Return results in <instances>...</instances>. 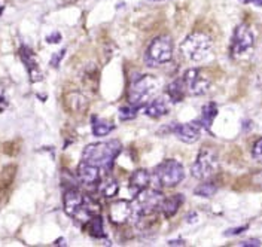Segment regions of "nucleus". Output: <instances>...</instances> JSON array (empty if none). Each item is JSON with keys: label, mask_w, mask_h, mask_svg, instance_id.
Returning <instances> with one entry per match:
<instances>
[{"label": "nucleus", "mask_w": 262, "mask_h": 247, "mask_svg": "<svg viewBox=\"0 0 262 247\" xmlns=\"http://www.w3.org/2000/svg\"><path fill=\"white\" fill-rule=\"evenodd\" d=\"M180 51L191 61L200 63V61L206 60L212 51V37L209 34L201 33V32L189 34L180 43Z\"/></svg>", "instance_id": "obj_3"}, {"label": "nucleus", "mask_w": 262, "mask_h": 247, "mask_svg": "<svg viewBox=\"0 0 262 247\" xmlns=\"http://www.w3.org/2000/svg\"><path fill=\"white\" fill-rule=\"evenodd\" d=\"M252 156L258 161H262V137L255 142V145L252 148Z\"/></svg>", "instance_id": "obj_25"}, {"label": "nucleus", "mask_w": 262, "mask_h": 247, "mask_svg": "<svg viewBox=\"0 0 262 247\" xmlns=\"http://www.w3.org/2000/svg\"><path fill=\"white\" fill-rule=\"evenodd\" d=\"M155 177L163 186L171 188L183 181L185 168L179 161L168 158V160H164L163 163L158 164V167L155 168Z\"/></svg>", "instance_id": "obj_7"}, {"label": "nucleus", "mask_w": 262, "mask_h": 247, "mask_svg": "<svg viewBox=\"0 0 262 247\" xmlns=\"http://www.w3.org/2000/svg\"><path fill=\"white\" fill-rule=\"evenodd\" d=\"M173 58V42L168 36H158L155 37L146 50L147 66H161L170 63Z\"/></svg>", "instance_id": "obj_4"}, {"label": "nucleus", "mask_w": 262, "mask_h": 247, "mask_svg": "<svg viewBox=\"0 0 262 247\" xmlns=\"http://www.w3.org/2000/svg\"><path fill=\"white\" fill-rule=\"evenodd\" d=\"M167 94L171 99V101H174V103L182 101L183 97H185V94H186V86L183 83V79H179V81H174V82L170 83L167 86Z\"/></svg>", "instance_id": "obj_21"}, {"label": "nucleus", "mask_w": 262, "mask_h": 247, "mask_svg": "<svg viewBox=\"0 0 262 247\" xmlns=\"http://www.w3.org/2000/svg\"><path fill=\"white\" fill-rule=\"evenodd\" d=\"M158 91H160L158 79L150 75H142L131 82L128 89V100L131 104L143 107L150 100L155 99Z\"/></svg>", "instance_id": "obj_2"}, {"label": "nucleus", "mask_w": 262, "mask_h": 247, "mask_svg": "<svg viewBox=\"0 0 262 247\" xmlns=\"http://www.w3.org/2000/svg\"><path fill=\"white\" fill-rule=\"evenodd\" d=\"M91 128H93V134L96 137H103V136H107L109 132L114 130V125L109 121H106V119L93 116V119H91Z\"/></svg>", "instance_id": "obj_20"}, {"label": "nucleus", "mask_w": 262, "mask_h": 247, "mask_svg": "<svg viewBox=\"0 0 262 247\" xmlns=\"http://www.w3.org/2000/svg\"><path fill=\"white\" fill-rule=\"evenodd\" d=\"M121 152V143L118 140L91 143L83 149L82 160L93 165H97L100 170L111 171L114 167L115 158Z\"/></svg>", "instance_id": "obj_1"}, {"label": "nucleus", "mask_w": 262, "mask_h": 247, "mask_svg": "<svg viewBox=\"0 0 262 247\" xmlns=\"http://www.w3.org/2000/svg\"><path fill=\"white\" fill-rule=\"evenodd\" d=\"M164 194L158 189H143L140 191L136 199H134V213L139 216H149L155 210H158L161 207L164 201Z\"/></svg>", "instance_id": "obj_8"}, {"label": "nucleus", "mask_w": 262, "mask_h": 247, "mask_svg": "<svg viewBox=\"0 0 262 247\" xmlns=\"http://www.w3.org/2000/svg\"><path fill=\"white\" fill-rule=\"evenodd\" d=\"M83 198L85 195L79 192L76 188H70L64 192L63 204H64V212L67 216L73 217L75 220L82 222V223H88L93 214L83 207Z\"/></svg>", "instance_id": "obj_6"}, {"label": "nucleus", "mask_w": 262, "mask_h": 247, "mask_svg": "<svg viewBox=\"0 0 262 247\" xmlns=\"http://www.w3.org/2000/svg\"><path fill=\"white\" fill-rule=\"evenodd\" d=\"M252 3H253L255 6H262V0H252Z\"/></svg>", "instance_id": "obj_32"}, {"label": "nucleus", "mask_w": 262, "mask_h": 247, "mask_svg": "<svg viewBox=\"0 0 262 247\" xmlns=\"http://www.w3.org/2000/svg\"><path fill=\"white\" fill-rule=\"evenodd\" d=\"M203 125L200 121H192L188 124H176L171 127V132L183 143H195L196 140L201 137Z\"/></svg>", "instance_id": "obj_11"}, {"label": "nucleus", "mask_w": 262, "mask_h": 247, "mask_svg": "<svg viewBox=\"0 0 262 247\" xmlns=\"http://www.w3.org/2000/svg\"><path fill=\"white\" fill-rule=\"evenodd\" d=\"M60 39H61L60 33H52L51 36H48V37H47L48 43H58V42H60Z\"/></svg>", "instance_id": "obj_29"}, {"label": "nucleus", "mask_w": 262, "mask_h": 247, "mask_svg": "<svg viewBox=\"0 0 262 247\" xmlns=\"http://www.w3.org/2000/svg\"><path fill=\"white\" fill-rule=\"evenodd\" d=\"M240 2H243V3H250L252 0H240Z\"/></svg>", "instance_id": "obj_33"}, {"label": "nucleus", "mask_w": 262, "mask_h": 247, "mask_svg": "<svg viewBox=\"0 0 262 247\" xmlns=\"http://www.w3.org/2000/svg\"><path fill=\"white\" fill-rule=\"evenodd\" d=\"M100 168L97 165L90 164L86 161L82 160L78 168H76V176H78V181L81 182L82 185L85 186H94L98 185V182L101 181V174H100Z\"/></svg>", "instance_id": "obj_13"}, {"label": "nucleus", "mask_w": 262, "mask_h": 247, "mask_svg": "<svg viewBox=\"0 0 262 247\" xmlns=\"http://www.w3.org/2000/svg\"><path fill=\"white\" fill-rule=\"evenodd\" d=\"M183 83L186 86V93L191 96H204L210 89L209 76L200 69H189L183 75Z\"/></svg>", "instance_id": "obj_9"}, {"label": "nucleus", "mask_w": 262, "mask_h": 247, "mask_svg": "<svg viewBox=\"0 0 262 247\" xmlns=\"http://www.w3.org/2000/svg\"><path fill=\"white\" fill-rule=\"evenodd\" d=\"M150 183V174L149 171L145 168H140V170H136L130 177V188L131 191L137 195L140 191L146 189Z\"/></svg>", "instance_id": "obj_16"}, {"label": "nucleus", "mask_w": 262, "mask_h": 247, "mask_svg": "<svg viewBox=\"0 0 262 247\" xmlns=\"http://www.w3.org/2000/svg\"><path fill=\"white\" fill-rule=\"evenodd\" d=\"M133 214H134V206L125 199H118L109 207V219L115 225L125 223Z\"/></svg>", "instance_id": "obj_12"}, {"label": "nucleus", "mask_w": 262, "mask_h": 247, "mask_svg": "<svg viewBox=\"0 0 262 247\" xmlns=\"http://www.w3.org/2000/svg\"><path fill=\"white\" fill-rule=\"evenodd\" d=\"M98 194L103 198H114L119 192V183L114 177H106L98 182Z\"/></svg>", "instance_id": "obj_18"}, {"label": "nucleus", "mask_w": 262, "mask_h": 247, "mask_svg": "<svg viewBox=\"0 0 262 247\" xmlns=\"http://www.w3.org/2000/svg\"><path fill=\"white\" fill-rule=\"evenodd\" d=\"M64 54H66V50H61L60 52H57V54L52 57V60H51V66L58 67L60 61H61V60H63V57H64Z\"/></svg>", "instance_id": "obj_26"}, {"label": "nucleus", "mask_w": 262, "mask_h": 247, "mask_svg": "<svg viewBox=\"0 0 262 247\" xmlns=\"http://www.w3.org/2000/svg\"><path fill=\"white\" fill-rule=\"evenodd\" d=\"M19 55H21V60H23L24 66H26L29 75H30L32 82L40 81L42 79V73L39 70V64H37V60H36V55L33 54V51L30 48H27V47H23L19 50Z\"/></svg>", "instance_id": "obj_14"}, {"label": "nucleus", "mask_w": 262, "mask_h": 247, "mask_svg": "<svg viewBox=\"0 0 262 247\" xmlns=\"http://www.w3.org/2000/svg\"><path fill=\"white\" fill-rule=\"evenodd\" d=\"M240 246H246V247H259L261 246V241L256 240V238H252V240H246V241H242Z\"/></svg>", "instance_id": "obj_27"}, {"label": "nucleus", "mask_w": 262, "mask_h": 247, "mask_svg": "<svg viewBox=\"0 0 262 247\" xmlns=\"http://www.w3.org/2000/svg\"><path fill=\"white\" fill-rule=\"evenodd\" d=\"M216 192H217V186L214 183H210V182L201 183V185H198L195 189H194V194H195L196 197L203 198L213 197Z\"/></svg>", "instance_id": "obj_23"}, {"label": "nucleus", "mask_w": 262, "mask_h": 247, "mask_svg": "<svg viewBox=\"0 0 262 247\" xmlns=\"http://www.w3.org/2000/svg\"><path fill=\"white\" fill-rule=\"evenodd\" d=\"M196 219H198V214L189 213L188 214V217H186V222H189V223H194V222H196Z\"/></svg>", "instance_id": "obj_31"}, {"label": "nucleus", "mask_w": 262, "mask_h": 247, "mask_svg": "<svg viewBox=\"0 0 262 247\" xmlns=\"http://www.w3.org/2000/svg\"><path fill=\"white\" fill-rule=\"evenodd\" d=\"M255 37L252 30L246 26V24H240L237 26V29L234 30L232 34V40H231V52L232 55H242L253 47Z\"/></svg>", "instance_id": "obj_10"}, {"label": "nucleus", "mask_w": 262, "mask_h": 247, "mask_svg": "<svg viewBox=\"0 0 262 247\" xmlns=\"http://www.w3.org/2000/svg\"><path fill=\"white\" fill-rule=\"evenodd\" d=\"M150 2H163V0H150Z\"/></svg>", "instance_id": "obj_34"}, {"label": "nucleus", "mask_w": 262, "mask_h": 247, "mask_svg": "<svg viewBox=\"0 0 262 247\" xmlns=\"http://www.w3.org/2000/svg\"><path fill=\"white\" fill-rule=\"evenodd\" d=\"M183 201L185 199H183L182 194H176V195H173V197L170 198H164L163 204L160 207V210L164 214V217H167V219L173 217L174 214L179 212V209L182 207Z\"/></svg>", "instance_id": "obj_17"}, {"label": "nucleus", "mask_w": 262, "mask_h": 247, "mask_svg": "<svg viewBox=\"0 0 262 247\" xmlns=\"http://www.w3.org/2000/svg\"><path fill=\"white\" fill-rule=\"evenodd\" d=\"M217 115V106L214 104V103H207V104H204L203 106V109H201V116H200V124L203 125V128H206V130H210V127H212L213 121H214V118Z\"/></svg>", "instance_id": "obj_19"}, {"label": "nucleus", "mask_w": 262, "mask_h": 247, "mask_svg": "<svg viewBox=\"0 0 262 247\" xmlns=\"http://www.w3.org/2000/svg\"><path fill=\"white\" fill-rule=\"evenodd\" d=\"M88 234L94 238H103L104 237V227H103V219L101 216L94 214L88 220Z\"/></svg>", "instance_id": "obj_22"}, {"label": "nucleus", "mask_w": 262, "mask_h": 247, "mask_svg": "<svg viewBox=\"0 0 262 247\" xmlns=\"http://www.w3.org/2000/svg\"><path fill=\"white\" fill-rule=\"evenodd\" d=\"M249 228L247 225H243V227H238V228H232V230H228L225 232V235H238V234H242L243 231H246Z\"/></svg>", "instance_id": "obj_28"}, {"label": "nucleus", "mask_w": 262, "mask_h": 247, "mask_svg": "<svg viewBox=\"0 0 262 247\" xmlns=\"http://www.w3.org/2000/svg\"><path fill=\"white\" fill-rule=\"evenodd\" d=\"M217 168H219V161L216 152L212 149H203L198 153L195 163L192 164L191 174L198 181H207L216 174Z\"/></svg>", "instance_id": "obj_5"}, {"label": "nucleus", "mask_w": 262, "mask_h": 247, "mask_svg": "<svg viewBox=\"0 0 262 247\" xmlns=\"http://www.w3.org/2000/svg\"><path fill=\"white\" fill-rule=\"evenodd\" d=\"M168 246H185V241L183 240H170Z\"/></svg>", "instance_id": "obj_30"}, {"label": "nucleus", "mask_w": 262, "mask_h": 247, "mask_svg": "<svg viewBox=\"0 0 262 247\" xmlns=\"http://www.w3.org/2000/svg\"><path fill=\"white\" fill-rule=\"evenodd\" d=\"M139 106H136V104H127V106H122L121 109H119V119L121 121H131V119H134L137 114H139Z\"/></svg>", "instance_id": "obj_24"}, {"label": "nucleus", "mask_w": 262, "mask_h": 247, "mask_svg": "<svg viewBox=\"0 0 262 247\" xmlns=\"http://www.w3.org/2000/svg\"><path fill=\"white\" fill-rule=\"evenodd\" d=\"M170 112V101L167 97H158L150 100L145 106V115L149 118H161Z\"/></svg>", "instance_id": "obj_15"}]
</instances>
